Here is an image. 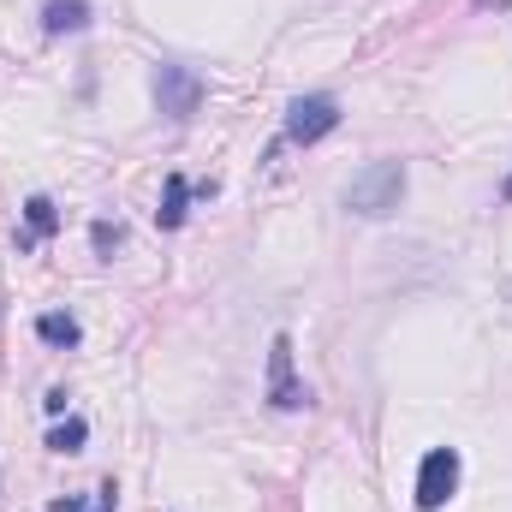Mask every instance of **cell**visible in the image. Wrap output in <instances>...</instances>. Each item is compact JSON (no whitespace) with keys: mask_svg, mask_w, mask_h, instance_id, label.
I'll return each mask as SVG.
<instances>
[{"mask_svg":"<svg viewBox=\"0 0 512 512\" xmlns=\"http://www.w3.org/2000/svg\"><path fill=\"white\" fill-rule=\"evenodd\" d=\"M399 197H405V167H399V161H376V167H364V173L352 179L346 209H358V215L382 221V215L399 209Z\"/></svg>","mask_w":512,"mask_h":512,"instance_id":"cell-1","label":"cell"},{"mask_svg":"<svg viewBox=\"0 0 512 512\" xmlns=\"http://www.w3.org/2000/svg\"><path fill=\"white\" fill-rule=\"evenodd\" d=\"M453 489H459V453H453V447H435V453L423 459V471H417V507L441 512L453 501Z\"/></svg>","mask_w":512,"mask_h":512,"instance_id":"cell-2","label":"cell"},{"mask_svg":"<svg viewBox=\"0 0 512 512\" xmlns=\"http://www.w3.org/2000/svg\"><path fill=\"white\" fill-rule=\"evenodd\" d=\"M155 102H161L167 120H191L197 102H203V78L191 66H161L155 72Z\"/></svg>","mask_w":512,"mask_h":512,"instance_id":"cell-3","label":"cell"},{"mask_svg":"<svg viewBox=\"0 0 512 512\" xmlns=\"http://www.w3.org/2000/svg\"><path fill=\"white\" fill-rule=\"evenodd\" d=\"M268 405H274V411L310 405V387L292 376V340H286V334H274V346H268Z\"/></svg>","mask_w":512,"mask_h":512,"instance_id":"cell-4","label":"cell"},{"mask_svg":"<svg viewBox=\"0 0 512 512\" xmlns=\"http://www.w3.org/2000/svg\"><path fill=\"white\" fill-rule=\"evenodd\" d=\"M334 126H340V102L334 96H298L286 108V137L292 143H316V137H328Z\"/></svg>","mask_w":512,"mask_h":512,"instance_id":"cell-5","label":"cell"},{"mask_svg":"<svg viewBox=\"0 0 512 512\" xmlns=\"http://www.w3.org/2000/svg\"><path fill=\"white\" fill-rule=\"evenodd\" d=\"M90 24V6L84 0H48L42 6V30L48 36H72V30H84Z\"/></svg>","mask_w":512,"mask_h":512,"instance_id":"cell-6","label":"cell"},{"mask_svg":"<svg viewBox=\"0 0 512 512\" xmlns=\"http://www.w3.org/2000/svg\"><path fill=\"white\" fill-rule=\"evenodd\" d=\"M185 203H191V179H185V173H167V197H161L155 221H161V227H185Z\"/></svg>","mask_w":512,"mask_h":512,"instance_id":"cell-7","label":"cell"},{"mask_svg":"<svg viewBox=\"0 0 512 512\" xmlns=\"http://www.w3.org/2000/svg\"><path fill=\"white\" fill-rule=\"evenodd\" d=\"M36 334H42L48 346H78V322H72V316H60V310L36 316Z\"/></svg>","mask_w":512,"mask_h":512,"instance_id":"cell-8","label":"cell"},{"mask_svg":"<svg viewBox=\"0 0 512 512\" xmlns=\"http://www.w3.org/2000/svg\"><path fill=\"white\" fill-rule=\"evenodd\" d=\"M84 435H90V429H84V417H66V423H54V429H48V447H54V453H78V447H84Z\"/></svg>","mask_w":512,"mask_h":512,"instance_id":"cell-9","label":"cell"},{"mask_svg":"<svg viewBox=\"0 0 512 512\" xmlns=\"http://www.w3.org/2000/svg\"><path fill=\"white\" fill-rule=\"evenodd\" d=\"M24 221H30V233H36V239H48V233L60 227V215H54V203H48V197H30V203H24Z\"/></svg>","mask_w":512,"mask_h":512,"instance_id":"cell-10","label":"cell"},{"mask_svg":"<svg viewBox=\"0 0 512 512\" xmlns=\"http://www.w3.org/2000/svg\"><path fill=\"white\" fill-rule=\"evenodd\" d=\"M120 245V227H108V221H96V251H114Z\"/></svg>","mask_w":512,"mask_h":512,"instance_id":"cell-11","label":"cell"},{"mask_svg":"<svg viewBox=\"0 0 512 512\" xmlns=\"http://www.w3.org/2000/svg\"><path fill=\"white\" fill-rule=\"evenodd\" d=\"M501 197H507V203H512V173H507V185H501Z\"/></svg>","mask_w":512,"mask_h":512,"instance_id":"cell-12","label":"cell"}]
</instances>
